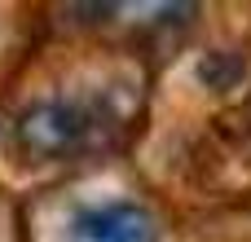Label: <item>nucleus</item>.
<instances>
[{"label":"nucleus","mask_w":251,"mask_h":242,"mask_svg":"<svg viewBox=\"0 0 251 242\" xmlns=\"http://www.w3.org/2000/svg\"><path fill=\"white\" fill-rule=\"evenodd\" d=\"M66 242H159V229L141 203L115 198L79 207L66 225Z\"/></svg>","instance_id":"nucleus-2"},{"label":"nucleus","mask_w":251,"mask_h":242,"mask_svg":"<svg viewBox=\"0 0 251 242\" xmlns=\"http://www.w3.org/2000/svg\"><path fill=\"white\" fill-rule=\"evenodd\" d=\"M106 110L97 101H79V97H53V101H40L22 115L18 123V137L26 150L35 154H49V159H62V154H79L88 145L101 141L106 132Z\"/></svg>","instance_id":"nucleus-1"}]
</instances>
